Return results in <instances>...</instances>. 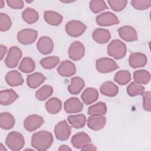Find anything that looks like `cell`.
Instances as JSON below:
<instances>
[{"label": "cell", "mask_w": 151, "mask_h": 151, "mask_svg": "<svg viewBox=\"0 0 151 151\" xmlns=\"http://www.w3.org/2000/svg\"><path fill=\"white\" fill-rule=\"evenodd\" d=\"M45 22L51 25L58 26L63 21V17L59 13L52 11H45L44 13Z\"/></svg>", "instance_id": "25"}, {"label": "cell", "mask_w": 151, "mask_h": 151, "mask_svg": "<svg viewBox=\"0 0 151 151\" xmlns=\"http://www.w3.org/2000/svg\"><path fill=\"white\" fill-rule=\"evenodd\" d=\"M0 150L4 151V150H6V149L5 147H4V146L2 143H1V146H0Z\"/></svg>", "instance_id": "47"}, {"label": "cell", "mask_w": 151, "mask_h": 151, "mask_svg": "<svg viewBox=\"0 0 151 151\" xmlns=\"http://www.w3.org/2000/svg\"><path fill=\"white\" fill-rule=\"evenodd\" d=\"M14 116L8 112H2L0 114V126L5 130L11 129L15 125Z\"/></svg>", "instance_id": "27"}, {"label": "cell", "mask_w": 151, "mask_h": 151, "mask_svg": "<svg viewBox=\"0 0 151 151\" xmlns=\"http://www.w3.org/2000/svg\"><path fill=\"white\" fill-rule=\"evenodd\" d=\"M86 29L87 26L82 22L77 20L70 21L65 26V29L67 34L73 37H80Z\"/></svg>", "instance_id": "4"}, {"label": "cell", "mask_w": 151, "mask_h": 151, "mask_svg": "<svg viewBox=\"0 0 151 151\" xmlns=\"http://www.w3.org/2000/svg\"><path fill=\"white\" fill-rule=\"evenodd\" d=\"M114 80L119 85H126L131 80V74L127 70H120L116 73Z\"/></svg>", "instance_id": "34"}, {"label": "cell", "mask_w": 151, "mask_h": 151, "mask_svg": "<svg viewBox=\"0 0 151 151\" xmlns=\"http://www.w3.org/2000/svg\"><path fill=\"white\" fill-rule=\"evenodd\" d=\"M126 52V45L120 40H113L107 45V54L116 60L123 58Z\"/></svg>", "instance_id": "2"}, {"label": "cell", "mask_w": 151, "mask_h": 151, "mask_svg": "<svg viewBox=\"0 0 151 151\" xmlns=\"http://www.w3.org/2000/svg\"><path fill=\"white\" fill-rule=\"evenodd\" d=\"M44 123L42 117L37 114H31L24 121V126L27 131L31 132L40 128Z\"/></svg>", "instance_id": "11"}, {"label": "cell", "mask_w": 151, "mask_h": 151, "mask_svg": "<svg viewBox=\"0 0 151 151\" xmlns=\"http://www.w3.org/2000/svg\"><path fill=\"white\" fill-rule=\"evenodd\" d=\"M147 61V57L142 52H133L129 58V64L133 68L144 67Z\"/></svg>", "instance_id": "16"}, {"label": "cell", "mask_w": 151, "mask_h": 151, "mask_svg": "<svg viewBox=\"0 0 151 151\" xmlns=\"http://www.w3.org/2000/svg\"><path fill=\"white\" fill-rule=\"evenodd\" d=\"M18 98V95L12 89L1 90L0 92V103L1 105H9L14 102Z\"/></svg>", "instance_id": "19"}, {"label": "cell", "mask_w": 151, "mask_h": 151, "mask_svg": "<svg viewBox=\"0 0 151 151\" xmlns=\"http://www.w3.org/2000/svg\"><path fill=\"white\" fill-rule=\"evenodd\" d=\"M18 68L22 73H29L35 70V63L31 58L24 57L21 61Z\"/></svg>", "instance_id": "33"}, {"label": "cell", "mask_w": 151, "mask_h": 151, "mask_svg": "<svg viewBox=\"0 0 151 151\" xmlns=\"http://www.w3.org/2000/svg\"><path fill=\"white\" fill-rule=\"evenodd\" d=\"M38 36V31L32 29L25 28L17 34V40L22 44L28 45L35 41Z\"/></svg>", "instance_id": "7"}, {"label": "cell", "mask_w": 151, "mask_h": 151, "mask_svg": "<svg viewBox=\"0 0 151 151\" xmlns=\"http://www.w3.org/2000/svg\"><path fill=\"white\" fill-rule=\"evenodd\" d=\"M5 81L8 85L12 87L21 86L24 81L21 74L17 70L9 71L5 76Z\"/></svg>", "instance_id": "20"}, {"label": "cell", "mask_w": 151, "mask_h": 151, "mask_svg": "<svg viewBox=\"0 0 151 151\" xmlns=\"http://www.w3.org/2000/svg\"><path fill=\"white\" fill-rule=\"evenodd\" d=\"M67 120L71 127L76 129H80L85 126L86 117L83 114L70 115L67 117Z\"/></svg>", "instance_id": "29"}, {"label": "cell", "mask_w": 151, "mask_h": 151, "mask_svg": "<svg viewBox=\"0 0 151 151\" xmlns=\"http://www.w3.org/2000/svg\"><path fill=\"white\" fill-rule=\"evenodd\" d=\"M45 80L46 77L42 73L36 72L27 76V83L29 87L36 88L41 85Z\"/></svg>", "instance_id": "23"}, {"label": "cell", "mask_w": 151, "mask_h": 151, "mask_svg": "<svg viewBox=\"0 0 151 151\" xmlns=\"http://www.w3.org/2000/svg\"><path fill=\"white\" fill-rule=\"evenodd\" d=\"M91 139L88 134L84 132H79L73 135L71 139V143L76 149H81L84 145L90 143Z\"/></svg>", "instance_id": "17"}, {"label": "cell", "mask_w": 151, "mask_h": 151, "mask_svg": "<svg viewBox=\"0 0 151 151\" xmlns=\"http://www.w3.org/2000/svg\"><path fill=\"white\" fill-rule=\"evenodd\" d=\"M81 98L85 104L89 105L97 101L99 98V92L94 88L88 87L84 90Z\"/></svg>", "instance_id": "21"}, {"label": "cell", "mask_w": 151, "mask_h": 151, "mask_svg": "<svg viewBox=\"0 0 151 151\" xmlns=\"http://www.w3.org/2000/svg\"><path fill=\"white\" fill-rule=\"evenodd\" d=\"M145 91V87L142 85L133 81L127 87V93L131 97L142 95Z\"/></svg>", "instance_id": "37"}, {"label": "cell", "mask_w": 151, "mask_h": 151, "mask_svg": "<svg viewBox=\"0 0 151 151\" xmlns=\"http://www.w3.org/2000/svg\"><path fill=\"white\" fill-rule=\"evenodd\" d=\"M45 109L50 114H57L62 109V102L58 98L52 97L45 103Z\"/></svg>", "instance_id": "28"}, {"label": "cell", "mask_w": 151, "mask_h": 151, "mask_svg": "<svg viewBox=\"0 0 151 151\" xmlns=\"http://www.w3.org/2000/svg\"><path fill=\"white\" fill-rule=\"evenodd\" d=\"M22 18L23 20L28 24H32L36 22L39 19L38 12L33 8H27L22 12Z\"/></svg>", "instance_id": "30"}, {"label": "cell", "mask_w": 151, "mask_h": 151, "mask_svg": "<svg viewBox=\"0 0 151 151\" xmlns=\"http://www.w3.org/2000/svg\"><path fill=\"white\" fill-rule=\"evenodd\" d=\"M93 39L98 44H106L111 38L109 30L103 28H96L92 33Z\"/></svg>", "instance_id": "22"}, {"label": "cell", "mask_w": 151, "mask_h": 151, "mask_svg": "<svg viewBox=\"0 0 151 151\" xmlns=\"http://www.w3.org/2000/svg\"><path fill=\"white\" fill-rule=\"evenodd\" d=\"M71 133V129L66 120H62L58 123L54 128V133L57 139L64 141L68 139Z\"/></svg>", "instance_id": "8"}, {"label": "cell", "mask_w": 151, "mask_h": 151, "mask_svg": "<svg viewBox=\"0 0 151 151\" xmlns=\"http://www.w3.org/2000/svg\"><path fill=\"white\" fill-rule=\"evenodd\" d=\"M57 72L62 77H69L76 74V67L73 62L69 60H64L58 67Z\"/></svg>", "instance_id": "15"}, {"label": "cell", "mask_w": 151, "mask_h": 151, "mask_svg": "<svg viewBox=\"0 0 151 151\" xmlns=\"http://www.w3.org/2000/svg\"><path fill=\"white\" fill-rule=\"evenodd\" d=\"M6 146L12 150H19L25 145V139L23 135L18 132L12 131L9 133L5 139Z\"/></svg>", "instance_id": "3"}, {"label": "cell", "mask_w": 151, "mask_h": 151, "mask_svg": "<svg viewBox=\"0 0 151 151\" xmlns=\"http://www.w3.org/2000/svg\"><path fill=\"white\" fill-rule=\"evenodd\" d=\"M60 63V58L58 56H50L41 59L40 61L41 65L45 69L51 70L54 68Z\"/></svg>", "instance_id": "35"}, {"label": "cell", "mask_w": 151, "mask_h": 151, "mask_svg": "<svg viewBox=\"0 0 151 151\" xmlns=\"http://www.w3.org/2000/svg\"><path fill=\"white\" fill-rule=\"evenodd\" d=\"M7 5L13 9H22L24 6V2L22 0H7Z\"/></svg>", "instance_id": "43"}, {"label": "cell", "mask_w": 151, "mask_h": 151, "mask_svg": "<svg viewBox=\"0 0 151 151\" xmlns=\"http://www.w3.org/2000/svg\"><path fill=\"white\" fill-rule=\"evenodd\" d=\"M108 3L113 11L119 12L124 9L127 1L126 0H109Z\"/></svg>", "instance_id": "41"}, {"label": "cell", "mask_w": 151, "mask_h": 151, "mask_svg": "<svg viewBox=\"0 0 151 151\" xmlns=\"http://www.w3.org/2000/svg\"><path fill=\"white\" fill-rule=\"evenodd\" d=\"M107 113L106 104L102 101L90 106L87 110L88 114L90 116H103Z\"/></svg>", "instance_id": "31"}, {"label": "cell", "mask_w": 151, "mask_h": 151, "mask_svg": "<svg viewBox=\"0 0 151 151\" xmlns=\"http://www.w3.org/2000/svg\"><path fill=\"white\" fill-rule=\"evenodd\" d=\"M96 67L101 73H108L119 68L118 64L111 58L104 57L97 59L96 62Z\"/></svg>", "instance_id": "5"}, {"label": "cell", "mask_w": 151, "mask_h": 151, "mask_svg": "<svg viewBox=\"0 0 151 151\" xmlns=\"http://www.w3.org/2000/svg\"><path fill=\"white\" fill-rule=\"evenodd\" d=\"M4 6V2L2 0L0 1V8H2Z\"/></svg>", "instance_id": "48"}, {"label": "cell", "mask_w": 151, "mask_h": 151, "mask_svg": "<svg viewBox=\"0 0 151 151\" xmlns=\"http://www.w3.org/2000/svg\"><path fill=\"white\" fill-rule=\"evenodd\" d=\"M37 48L40 53L44 55L49 54L52 51L54 48L53 41L49 37H41L37 43Z\"/></svg>", "instance_id": "13"}, {"label": "cell", "mask_w": 151, "mask_h": 151, "mask_svg": "<svg viewBox=\"0 0 151 151\" xmlns=\"http://www.w3.org/2000/svg\"><path fill=\"white\" fill-rule=\"evenodd\" d=\"M68 53L70 59L73 61H78L84 55L85 47L80 41H74L70 44Z\"/></svg>", "instance_id": "9"}, {"label": "cell", "mask_w": 151, "mask_h": 151, "mask_svg": "<svg viewBox=\"0 0 151 151\" xmlns=\"http://www.w3.org/2000/svg\"><path fill=\"white\" fill-rule=\"evenodd\" d=\"M143 96V108L148 112L151 111V93L150 91H145L142 93Z\"/></svg>", "instance_id": "42"}, {"label": "cell", "mask_w": 151, "mask_h": 151, "mask_svg": "<svg viewBox=\"0 0 151 151\" xmlns=\"http://www.w3.org/2000/svg\"><path fill=\"white\" fill-rule=\"evenodd\" d=\"M22 57V51L17 46H12L9 48L8 54L5 59V64L8 68L16 67Z\"/></svg>", "instance_id": "6"}, {"label": "cell", "mask_w": 151, "mask_h": 151, "mask_svg": "<svg viewBox=\"0 0 151 151\" xmlns=\"http://www.w3.org/2000/svg\"><path fill=\"white\" fill-rule=\"evenodd\" d=\"M133 79L140 84H146L150 81V74L145 70H136L133 73Z\"/></svg>", "instance_id": "32"}, {"label": "cell", "mask_w": 151, "mask_h": 151, "mask_svg": "<svg viewBox=\"0 0 151 151\" xmlns=\"http://www.w3.org/2000/svg\"><path fill=\"white\" fill-rule=\"evenodd\" d=\"M96 22L100 26H111L119 23L118 17L111 12H105L96 17Z\"/></svg>", "instance_id": "10"}, {"label": "cell", "mask_w": 151, "mask_h": 151, "mask_svg": "<svg viewBox=\"0 0 151 151\" xmlns=\"http://www.w3.org/2000/svg\"><path fill=\"white\" fill-rule=\"evenodd\" d=\"M58 150L59 151H61V150H71V149L68 146H67V145H63L60 146V147L58 148Z\"/></svg>", "instance_id": "46"}, {"label": "cell", "mask_w": 151, "mask_h": 151, "mask_svg": "<svg viewBox=\"0 0 151 151\" xmlns=\"http://www.w3.org/2000/svg\"><path fill=\"white\" fill-rule=\"evenodd\" d=\"M85 86L84 81L79 77H74L71 78V83L68 86L70 93L73 95L78 94Z\"/></svg>", "instance_id": "26"}, {"label": "cell", "mask_w": 151, "mask_h": 151, "mask_svg": "<svg viewBox=\"0 0 151 151\" xmlns=\"http://www.w3.org/2000/svg\"><path fill=\"white\" fill-rule=\"evenodd\" d=\"M100 91L104 96L112 97L116 96L118 94L119 87L112 81H107L101 85Z\"/></svg>", "instance_id": "24"}, {"label": "cell", "mask_w": 151, "mask_h": 151, "mask_svg": "<svg viewBox=\"0 0 151 151\" xmlns=\"http://www.w3.org/2000/svg\"><path fill=\"white\" fill-rule=\"evenodd\" d=\"M131 5L136 9L143 11L147 9L151 6L150 0H133Z\"/></svg>", "instance_id": "40"}, {"label": "cell", "mask_w": 151, "mask_h": 151, "mask_svg": "<svg viewBox=\"0 0 151 151\" xmlns=\"http://www.w3.org/2000/svg\"><path fill=\"white\" fill-rule=\"evenodd\" d=\"M81 149L82 150H96L97 148L94 145L89 143L82 147Z\"/></svg>", "instance_id": "44"}, {"label": "cell", "mask_w": 151, "mask_h": 151, "mask_svg": "<svg viewBox=\"0 0 151 151\" xmlns=\"http://www.w3.org/2000/svg\"><path fill=\"white\" fill-rule=\"evenodd\" d=\"M90 10L94 14L99 13L108 8L106 2L102 0H92L89 2Z\"/></svg>", "instance_id": "38"}, {"label": "cell", "mask_w": 151, "mask_h": 151, "mask_svg": "<svg viewBox=\"0 0 151 151\" xmlns=\"http://www.w3.org/2000/svg\"><path fill=\"white\" fill-rule=\"evenodd\" d=\"M53 140V136L50 132L40 130L32 134L31 146L38 150L44 151L50 147Z\"/></svg>", "instance_id": "1"}, {"label": "cell", "mask_w": 151, "mask_h": 151, "mask_svg": "<svg viewBox=\"0 0 151 151\" xmlns=\"http://www.w3.org/2000/svg\"><path fill=\"white\" fill-rule=\"evenodd\" d=\"M7 51V47L2 44L0 45V60H2L6 52Z\"/></svg>", "instance_id": "45"}, {"label": "cell", "mask_w": 151, "mask_h": 151, "mask_svg": "<svg viewBox=\"0 0 151 151\" xmlns=\"http://www.w3.org/2000/svg\"><path fill=\"white\" fill-rule=\"evenodd\" d=\"M53 93V88L49 85H44L35 93V97L40 101H43L50 97Z\"/></svg>", "instance_id": "36"}, {"label": "cell", "mask_w": 151, "mask_h": 151, "mask_svg": "<svg viewBox=\"0 0 151 151\" xmlns=\"http://www.w3.org/2000/svg\"><path fill=\"white\" fill-rule=\"evenodd\" d=\"M88 127L95 131L102 129L106 125V118L103 116H91L87 119Z\"/></svg>", "instance_id": "18"}, {"label": "cell", "mask_w": 151, "mask_h": 151, "mask_svg": "<svg viewBox=\"0 0 151 151\" xmlns=\"http://www.w3.org/2000/svg\"><path fill=\"white\" fill-rule=\"evenodd\" d=\"M64 108L67 113H77L81 111L83 104L77 97H71L65 101Z\"/></svg>", "instance_id": "14"}, {"label": "cell", "mask_w": 151, "mask_h": 151, "mask_svg": "<svg viewBox=\"0 0 151 151\" xmlns=\"http://www.w3.org/2000/svg\"><path fill=\"white\" fill-rule=\"evenodd\" d=\"M12 25V21L10 17L6 14H0V30L6 31L10 29Z\"/></svg>", "instance_id": "39"}, {"label": "cell", "mask_w": 151, "mask_h": 151, "mask_svg": "<svg viewBox=\"0 0 151 151\" xmlns=\"http://www.w3.org/2000/svg\"><path fill=\"white\" fill-rule=\"evenodd\" d=\"M120 37L126 42H133L137 40V33L136 29L130 26L124 25L118 29Z\"/></svg>", "instance_id": "12"}]
</instances>
